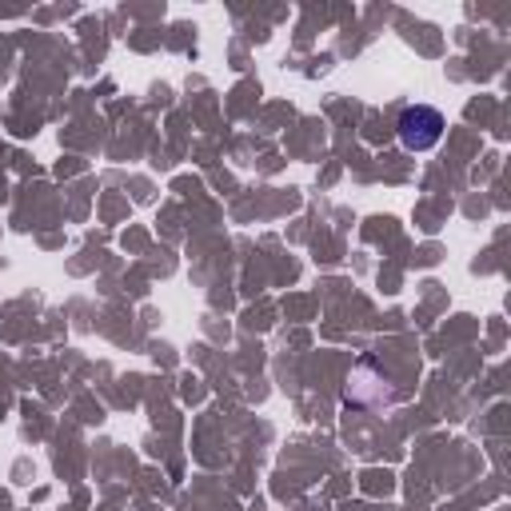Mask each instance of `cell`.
Masks as SVG:
<instances>
[{"mask_svg": "<svg viewBox=\"0 0 511 511\" xmlns=\"http://www.w3.org/2000/svg\"><path fill=\"white\" fill-rule=\"evenodd\" d=\"M439 136H444V116L436 108L415 104V108H408V112L399 116V140H403V148L427 152L439 144Z\"/></svg>", "mask_w": 511, "mask_h": 511, "instance_id": "1", "label": "cell"}]
</instances>
